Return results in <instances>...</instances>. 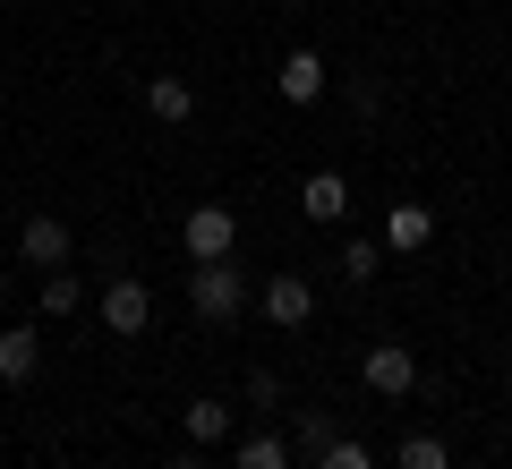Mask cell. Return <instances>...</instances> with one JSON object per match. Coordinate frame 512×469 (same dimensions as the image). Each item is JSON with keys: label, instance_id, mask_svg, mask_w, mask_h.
Listing matches in <instances>:
<instances>
[{"label": "cell", "instance_id": "cell-1", "mask_svg": "<svg viewBox=\"0 0 512 469\" xmlns=\"http://www.w3.org/2000/svg\"><path fill=\"white\" fill-rule=\"evenodd\" d=\"M94 316H103V333H111V342H137V333L154 325V290L137 282V273H111V282L94 290Z\"/></svg>", "mask_w": 512, "mask_h": 469}, {"label": "cell", "instance_id": "cell-20", "mask_svg": "<svg viewBox=\"0 0 512 469\" xmlns=\"http://www.w3.org/2000/svg\"><path fill=\"white\" fill-rule=\"evenodd\" d=\"M171 469H205V461H197V452H180V461H171Z\"/></svg>", "mask_w": 512, "mask_h": 469}, {"label": "cell", "instance_id": "cell-9", "mask_svg": "<svg viewBox=\"0 0 512 469\" xmlns=\"http://www.w3.org/2000/svg\"><path fill=\"white\" fill-rule=\"evenodd\" d=\"M274 86H282V103H325V52H282V69H274Z\"/></svg>", "mask_w": 512, "mask_h": 469}, {"label": "cell", "instance_id": "cell-7", "mask_svg": "<svg viewBox=\"0 0 512 469\" xmlns=\"http://www.w3.org/2000/svg\"><path fill=\"white\" fill-rule=\"evenodd\" d=\"M376 239H384V256H419V248H436V205H393Z\"/></svg>", "mask_w": 512, "mask_h": 469}, {"label": "cell", "instance_id": "cell-17", "mask_svg": "<svg viewBox=\"0 0 512 469\" xmlns=\"http://www.w3.org/2000/svg\"><path fill=\"white\" fill-rule=\"evenodd\" d=\"M316 469H376V452H367L359 435H333V444L316 452Z\"/></svg>", "mask_w": 512, "mask_h": 469}, {"label": "cell", "instance_id": "cell-10", "mask_svg": "<svg viewBox=\"0 0 512 469\" xmlns=\"http://www.w3.org/2000/svg\"><path fill=\"white\" fill-rule=\"evenodd\" d=\"M43 367V333L35 325H0V384H35Z\"/></svg>", "mask_w": 512, "mask_h": 469}, {"label": "cell", "instance_id": "cell-19", "mask_svg": "<svg viewBox=\"0 0 512 469\" xmlns=\"http://www.w3.org/2000/svg\"><path fill=\"white\" fill-rule=\"evenodd\" d=\"M248 401H256V410H274V401H282V376H274V367H248Z\"/></svg>", "mask_w": 512, "mask_h": 469}, {"label": "cell", "instance_id": "cell-12", "mask_svg": "<svg viewBox=\"0 0 512 469\" xmlns=\"http://www.w3.org/2000/svg\"><path fill=\"white\" fill-rule=\"evenodd\" d=\"M146 111H154V120H171V128H180L188 120V111H197V86H188V77H146Z\"/></svg>", "mask_w": 512, "mask_h": 469}, {"label": "cell", "instance_id": "cell-4", "mask_svg": "<svg viewBox=\"0 0 512 469\" xmlns=\"http://www.w3.org/2000/svg\"><path fill=\"white\" fill-rule=\"evenodd\" d=\"M256 307H265V325H282V333H299L316 316V282L308 273H274V282L256 290Z\"/></svg>", "mask_w": 512, "mask_h": 469}, {"label": "cell", "instance_id": "cell-5", "mask_svg": "<svg viewBox=\"0 0 512 469\" xmlns=\"http://www.w3.org/2000/svg\"><path fill=\"white\" fill-rule=\"evenodd\" d=\"M359 376H367V393H384V401L419 393V359H410V342H376V350L359 359Z\"/></svg>", "mask_w": 512, "mask_h": 469}, {"label": "cell", "instance_id": "cell-14", "mask_svg": "<svg viewBox=\"0 0 512 469\" xmlns=\"http://www.w3.org/2000/svg\"><path fill=\"white\" fill-rule=\"evenodd\" d=\"M393 469H453V444H444V435H402Z\"/></svg>", "mask_w": 512, "mask_h": 469}, {"label": "cell", "instance_id": "cell-15", "mask_svg": "<svg viewBox=\"0 0 512 469\" xmlns=\"http://www.w3.org/2000/svg\"><path fill=\"white\" fill-rule=\"evenodd\" d=\"M77 307H86V282H77L69 265H60V273H43V316H77Z\"/></svg>", "mask_w": 512, "mask_h": 469}, {"label": "cell", "instance_id": "cell-13", "mask_svg": "<svg viewBox=\"0 0 512 469\" xmlns=\"http://www.w3.org/2000/svg\"><path fill=\"white\" fill-rule=\"evenodd\" d=\"M188 444H231V401H188Z\"/></svg>", "mask_w": 512, "mask_h": 469}, {"label": "cell", "instance_id": "cell-6", "mask_svg": "<svg viewBox=\"0 0 512 469\" xmlns=\"http://www.w3.org/2000/svg\"><path fill=\"white\" fill-rule=\"evenodd\" d=\"M69 248H77V239H69V222H60V214H26L18 256H26L35 273H60V265H69Z\"/></svg>", "mask_w": 512, "mask_h": 469}, {"label": "cell", "instance_id": "cell-8", "mask_svg": "<svg viewBox=\"0 0 512 469\" xmlns=\"http://www.w3.org/2000/svg\"><path fill=\"white\" fill-rule=\"evenodd\" d=\"M299 214L325 222V231L350 222V180H342V171H308V180H299Z\"/></svg>", "mask_w": 512, "mask_h": 469}, {"label": "cell", "instance_id": "cell-2", "mask_svg": "<svg viewBox=\"0 0 512 469\" xmlns=\"http://www.w3.org/2000/svg\"><path fill=\"white\" fill-rule=\"evenodd\" d=\"M248 299H256V290H248V273H239L231 256H222V265H197V273H188V307H197L205 325H231Z\"/></svg>", "mask_w": 512, "mask_h": 469}, {"label": "cell", "instance_id": "cell-16", "mask_svg": "<svg viewBox=\"0 0 512 469\" xmlns=\"http://www.w3.org/2000/svg\"><path fill=\"white\" fill-rule=\"evenodd\" d=\"M384 273V239H350L342 248V282H376Z\"/></svg>", "mask_w": 512, "mask_h": 469}, {"label": "cell", "instance_id": "cell-21", "mask_svg": "<svg viewBox=\"0 0 512 469\" xmlns=\"http://www.w3.org/2000/svg\"><path fill=\"white\" fill-rule=\"evenodd\" d=\"M0 307H9V282H0Z\"/></svg>", "mask_w": 512, "mask_h": 469}, {"label": "cell", "instance_id": "cell-11", "mask_svg": "<svg viewBox=\"0 0 512 469\" xmlns=\"http://www.w3.org/2000/svg\"><path fill=\"white\" fill-rule=\"evenodd\" d=\"M231 469H291V435H274V427L239 435V444H231Z\"/></svg>", "mask_w": 512, "mask_h": 469}, {"label": "cell", "instance_id": "cell-18", "mask_svg": "<svg viewBox=\"0 0 512 469\" xmlns=\"http://www.w3.org/2000/svg\"><path fill=\"white\" fill-rule=\"evenodd\" d=\"M291 444H299V452H325V444H333V427H325V410H308V418H299V427H291Z\"/></svg>", "mask_w": 512, "mask_h": 469}, {"label": "cell", "instance_id": "cell-3", "mask_svg": "<svg viewBox=\"0 0 512 469\" xmlns=\"http://www.w3.org/2000/svg\"><path fill=\"white\" fill-rule=\"evenodd\" d=\"M180 248H188V265H222V256L239 248V214H231V205H188Z\"/></svg>", "mask_w": 512, "mask_h": 469}]
</instances>
